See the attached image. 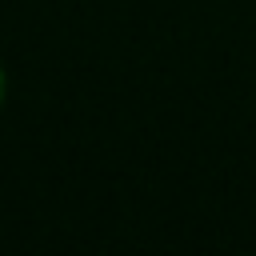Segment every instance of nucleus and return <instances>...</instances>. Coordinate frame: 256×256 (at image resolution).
Returning <instances> with one entry per match:
<instances>
[{
	"label": "nucleus",
	"mask_w": 256,
	"mask_h": 256,
	"mask_svg": "<svg viewBox=\"0 0 256 256\" xmlns=\"http://www.w3.org/2000/svg\"><path fill=\"white\" fill-rule=\"evenodd\" d=\"M0 100H4V76H0Z\"/></svg>",
	"instance_id": "nucleus-1"
}]
</instances>
